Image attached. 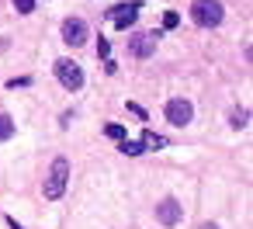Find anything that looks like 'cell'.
<instances>
[{
  "mask_svg": "<svg viewBox=\"0 0 253 229\" xmlns=\"http://www.w3.org/2000/svg\"><path fill=\"white\" fill-rule=\"evenodd\" d=\"M104 132H108V139H118V142L125 139V129H122V125H108Z\"/></svg>",
  "mask_w": 253,
  "mask_h": 229,
  "instance_id": "13",
  "label": "cell"
},
{
  "mask_svg": "<svg viewBox=\"0 0 253 229\" xmlns=\"http://www.w3.org/2000/svg\"><path fill=\"white\" fill-rule=\"evenodd\" d=\"M180 215H184V208H180L173 198H163V201L156 205V219H160L163 226H173V222H180Z\"/></svg>",
  "mask_w": 253,
  "mask_h": 229,
  "instance_id": "8",
  "label": "cell"
},
{
  "mask_svg": "<svg viewBox=\"0 0 253 229\" xmlns=\"http://www.w3.org/2000/svg\"><path fill=\"white\" fill-rule=\"evenodd\" d=\"M66 177H70V160H56V163H52V174H49V181H45V198H49V201H56V198L66 191Z\"/></svg>",
  "mask_w": 253,
  "mask_h": 229,
  "instance_id": "2",
  "label": "cell"
},
{
  "mask_svg": "<svg viewBox=\"0 0 253 229\" xmlns=\"http://www.w3.org/2000/svg\"><path fill=\"white\" fill-rule=\"evenodd\" d=\"M7 226H11V229H21V226H18V222H14V219H7Z\"/></svg>",
  "mask_w": 253,
  "mask_h": 229,
  "instance_id": "17",
  "label": "cell"
},
{
  "mask_svg": "<svg viewBox=\"0 0 253 229\" xmlns=\"http://www.w3.org/2000/svg\"><path fill=\"white\" fill-rule=\"evenodd\" d=\"M160 39H163L160 32H135V35L128 39V52H132L135 59H146V56L156 52V42H160Z\"/></svg>",
  "mask_w": 253,
  "mask_h": 229,
  "instance_id": "3",
  "label": "cell"
},
{
  "mask_svg": "<svg viewBox=\"0 0 253 229\" xmlns=\"http://www.w3.org/2000/svg\"><path fill=\"white\" fill-rule=\"evenodd\" d=\"M243 125H246V111H236L232 115V129H243Z\"/></svg>",
  "mask_w": 253,
  "mask_h": 229,
  "instance_id": "16",
  "label": "cell"
},
{
  "mask_svg": "<svg viewBox=\"0 0 253 229\" xmlns=\"http://www.w3.org/2000/svg\"><path fill=\"white\" fill-rule=\"evenodd\" d=\"M177 25H180V14L177 11H167L163 14V28H177Z\"/></svg>",
  "mask_w": 253,
  "mask_h": 229,
  "instance_id": "12",
  "label": "cell"
},
{
  "mask_svg": "<svg viewBox=\"0 0 253 229\" xmlns=\"http://www.w3.org/2000/svg\"><path fill=\"white\" fill-rule=\"evenodd\" d=\"M14 7H18L21 14H32V11H35V0H14Z\"/></svg>",
  "mask_w": 253,
  "mask_h": 229,
  "instance_id": "14",
  "label": "cell"
},
{
  "mask_svg": "<svg viewBox=\"0 0 253 229\" xmlns=\"http://www.w3.org/2000/svg\"><path fill=\"white\" fill-rule=\"evenodd\" d=\"M135 18H139V4H118V7H111V25L122 28V32L132 28Z\"/></svg>",
  "mask_w": 253,
  "mask_h": 229,
  "instance_id": "7",
  "label": "cell"
},
{
  "mask_svg": "<svg viewBox=\"0 0 253 229\" xmlns=\"http://www.w3.org/2000/svg\"><path fill=\"white\" fill-rule=\"evenodd\" d=\"M108 52H111V42H108V39H101V42H97V56H104V59H108Z\"/></svg>",
  "mask_w": 253,
  "mask_h": 229,
  "instance_id": "15",
  "label": "cell"
},
{
  "mask_svg": "<svg viewBox=\"0 0 253 229\" xmlns=\"http://www.w3.org/2000/svg\"><path fill=\"white\" fill-rule=\"evenodd\" d=\"M222 4L218 0H194L191 4V21L198 25V28H215V25H222Z\"/></svg>",
  "mask_w": 253,
  "mask_h": 229,
  "instance_id": "1",
  "label": "cell"
},
{
  "mask_svg": "<svg viewBox=\"0 0 253 229\" xmlns=\"http://www.w3.org/2000/svg\"><path fill=\"white\" fill-rule=\"evenodd\" d=\"M125 156H139V153H146V146L142 142H128V139H122V146H118Z\"/></svg>",
  "mask_w": 253,
  "mask_h": 229,
  "instance_id": "9",
  "label": "cell"
},
{
  "mask_svg": "<svg viewBox=\"0 0 253 229\" xmlns=\"http://www.w3.org/2000/svg\"><path fill=\"white\" fill-rule=\"evenodd\" d=\"M56 77H59V84H63L66 91H80V87H84V70H80L73 59H59V63H56Z\"/></svg>",
  "mask_w": 253,
  "mask_h": 229,
  "instance_id": "4",
  "label": "cell"
},
{
  "mask_svg": "<svg viewBox=\"0 0 253 229\" xmlns=\"http://www.w3.org/2000/svg\"><path fill=\"white\" fill-rule=\"evenodd\" d=\"M63 42L73 46V49L84 46V42H87V21H84V18H66V21H63Z\"/></svg>",
  "mask_w": 253,
  "mask_h": 229,
  "instance_id": "6",
  "label": "cell"
},
{
  "mask_svg": "<svg viewBox=\"0 0 253 229\" xmlns=\"http://www.w3.org/2000/svg\"><path fill=\"white\" fill-rule=\"evenodd\" d=\"M142 146H146V149H160V146H163V139H160L156 132H149V129H146V132H142Z\"/></svg>",
  "mask_w": 253,
  "mask_h": 229,
  "instance_id": "11",
  "label": "cell"
},
{
  "mask_svg": "<svg viewBox=\"0 0 253 229\" xmlns=\"http://www.w3.org/2000/svg\"><path fill=\"white\" fill-rule=\"evenodd\" d=\"M191 118H194V108H191V101H184V97H173V101H167V122H170V125L184 129Z\"/></svg>",
  "mask_w": 253,
  "mask_h": 229,
  "instance_id": "5",
  "label": "cell"
},
{
  "mask_svg": "<svg viewBox=\"0 0 253 229\" xmlns=\"http://www.w3.org/2000/svg\"><path fill=\"white\" fill-rule=\"evenodd\" d=\"M11 136H14V122H11L7 115H0V142L11 139Z\"/></svg>",
  "mask_w": 253,
  "mask_h": 229,
  "instance_id": "10",
  "label": "cell"
}]
</instances>
